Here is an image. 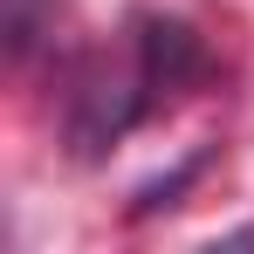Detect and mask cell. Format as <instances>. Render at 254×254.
Instances as JSON below:
<instances>
[]
</instances>
